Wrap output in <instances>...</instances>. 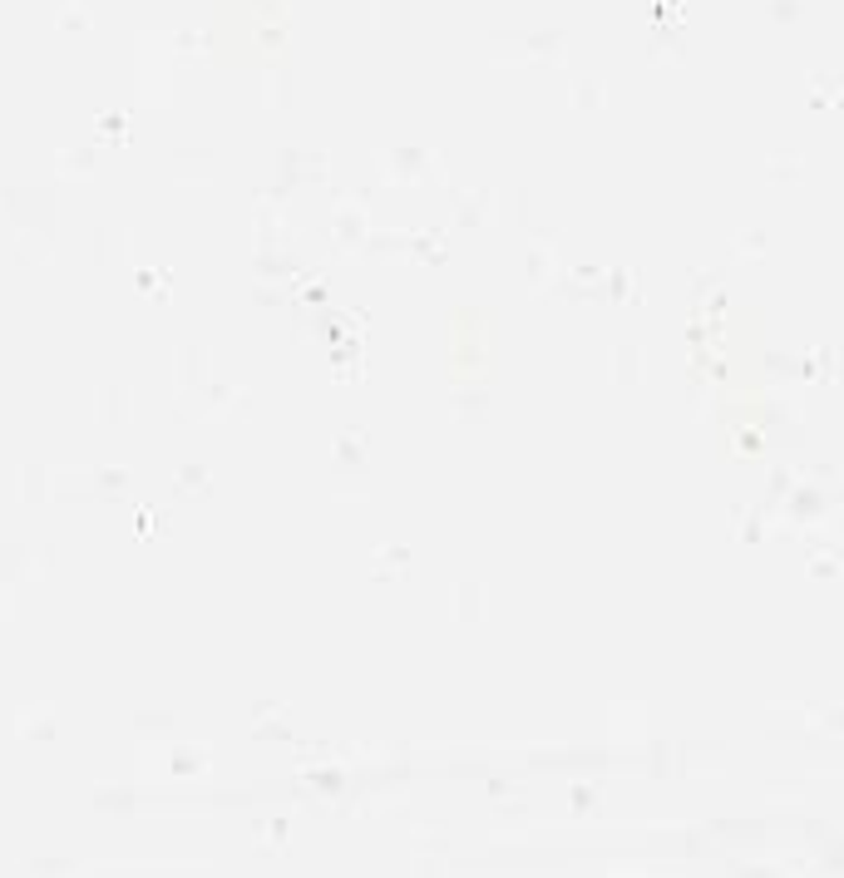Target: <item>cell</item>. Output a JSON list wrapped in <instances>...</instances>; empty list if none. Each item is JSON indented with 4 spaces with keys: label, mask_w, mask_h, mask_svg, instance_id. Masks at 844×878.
Segmentation results:
<instances>
[]
</instances>
